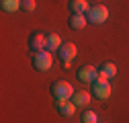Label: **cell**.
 <instances>
[{
  "instance_id": "obj_6",
  "label": "cell",
  "mask_w": 129,
  "mask_h": 123,
  "mask_svg": "<svg viewBox=\"0 0 129 123\" xmlns=\"http://www.w3.org/2000/svg\"><path fill=\"white\" fill-rule=\"evenodd\" d=\"M96 76H99V68H94V66H80L78 68V78L82 80V82H94L96 80Z\"/></svg>"
},
{
  "instance_id": "obj_13",
  "label": "cell",
  "mask_w": 129,
  "mask_h": 123,
  "mask_svg": "<svg viewBox=\"0 0 129 123\" xmlns=\"http://www.w3.org/2000/svg\"><path fill=\"white\" fill-rule=\"evenodd\" d=\"M0 8L4 12H17L21 8V0H0Z\"/></svg>"
},
{
  "instance_id": "obj_12",
  "label": "cell",
  "mask_w": 129,
  "mask_h": 123,
  "mask_svg": "<svg viewBox=\"0 0 129 123\" xmlns=\"http://www.w3.org/2000/svg\"><path fill=\"white\" fill-rule=\"evenodd\" d=\"M76 107H88V103H90V92H86V90H78V92H74L72 95V99H70Z\"/></svg>"
},
{
  "instance_id": "obj_15",
  "label": "cell",
  "mask_w": 129,
  "mask_h": 123,
  "mask_svg": "<svg viewBox=\"0 0 129 123\" xmlns=\"http://www.w3.org/2000/svg\"><path fill=\"white\" fill-rule=\"evenodd\" d=\"M80 121H82V123H99V117H96L94 111H82Z\"/></svg>"
},
{
  "instance_id": "obj_5",
  "label": "cell",
  "mask_w": 129,
  "mask_h": 123,
  "mask_svg": "<svg viewBox=\"0 0 129 123\" xmlns=\"http://www.w3.org/2000/svg\"><path fill=\"white\" fill-rule=\"evenodd\" d=\"M92 95L94 99H99V101H105L111 97V84L109 82H101V80H94L92 82Z\"/></svg>"
},
{
  "instance_id": "obj_4",
  "label": "cell",
  "mask_w": 129,
  "mask_h": 123,
  "mask_svg": "<svg viewBox=\"0 0 129 123\" xmlns=\"http://www.w3.org/2000/svg\"><path fill=\"white\" fill-rule=\"evenodd\" d=\"M27 45H29V51L31 53H41V51H45L47 47H45V35L41 33V31H33V33L29 35V39H27Z\"/></svg>"
},
{
  "instance_id": "obj_17",
  "label": "cell",
  "mask_w": 129,
  "mask_h": 123,
  "mask_svg": "<svg viewBox=\"0 0 129 123\" xmlns=\"http://www.w3.org/2000/svg\"><path fill=\"white\" fill-rule=\"evenodd\" d=\"M94 2H96V4H101V0H94Z\"/></svg>"
},
{
  "instance_id": "obj_11",
  "label": "cell",
  "mask_w": 129,
  "mask_h": 123,
  "mask_svg": "<svg viewBox=\"0 0 129 123\" xmlns=\"http://www.w3.org/2000/svg\"><path fill=\"white\" fill-rule=\"evenodd\" d=\"M68 6H70V12L72 14H86L88 8H90L86 0H70Z\"/></svg>"
},
{
  "instance_id": "obj_3",
  "label": "cell",
  "mask_w": 129,
  "mask_h": 123,
  "mask_svg": "<svg viewBox=\"0 0 129 123\" xmlns=\"http://www.w3.org/2000/svg\"><path fill=\"white\" fill-rule=\"evenodd\" d=\"M53 66V57H51V51H41V53H33V68L37 72H47Z\"/></svg>"
},
{
  "instance_id": "obj_1",
  "label": "cell",
  "mask_w": 129,
  "mask_h": 123,
  "mask_svg": "<svg viewBox=\"0 0 129 123\" xmlns=\"http://www.w3.org/2000/svg\"><path fill=\"white\" fill-rule=\"evenodd\" d=\"M49 92L53 95L55 101H70L72 95H74V88H72L70 82H66V80H55V82H51Z\"/></svg>"
},
{
  "instance_id": "obj_8",
  "label": "cell",
  "mask_w": 129,
  "mask_h": 123,
  "mask_svg": "<svg viewBox=\"0 0 129 123\" xmlns=\"http://www.w3.org/2000/svg\"><path fill=\"white\" fill-rule=\"evenodd\" d=\"M45 47H47V51H57L59 47H61V39H59V35L57 33H47L45 35Z\"/></svg>"
},
{
  "instance_id": "obj_2",
  "label": "cell",
  "mask_w": 129,
  "mask_h": 123,
  "mask_svg": "<svg viewBox=\"0 0 129 123\" xmlns=\"http://www.w3.org/2000/svg\"><path fill=\"white\" fill-rule=\"evenodd\" d=\"M107 19H109V8H107L105 4H94V6H90L88 12H86V21L92 23V25H101V23H105Z\"/></svg>"
},
{
  "instance_id": "obj_10",
  "label": "cell",
  "mask_w": 129,
  "mask_h": 123,
  "mask_svg": "<svg viewBox=\"0 0 129 123\" xmlns=\"http://www.w3.org/2000/svg\"><path fill=\"white\" fill-rule=\"evenodd\" d=\"M86 14H70V19H68V27L72 31H78V29H84L86 27Z\"/></svg>"
},
{
  "instance_id": "obj_16",
  "label": "cell",
  "mask_w": 129,
  "mask_h": 123,
  "mask_svg": "<svg viewBox=\"0 0 129 123\" xmlns=\"http://www.w3.org/2000/svg\"><path fill=\"white\" fill-rule=\"evenodd\" d=\"M35 6H37L35 0H21V8H23L25 12H33V10H35Z\"/></svg>"
},
{
  "instance_id": "obj_14",
  "label": "cell",
  "mask_w": 129,
  "mask_h": 123,
  "mask_svg": "<svg viewBox=\"0 0 129 123\" xmlns=\"http://www.w3.org/2000/svg\"><path fill=\"white\" fill-rule=\"evenodd\" d=\"M99 72H103V74H107V76H109V78H113V76L117 74V66L113 64V61H103L101 68H99Z\"/></svg>"
},
{
  "instance_id": "obj_9",
  "label": "cell",
  "mask_w": 129,
  "mask_h": 123,
  "mask_svg": "<svg viewBox=\"0 0 129 123\" xmlns=\"http://www.w3.org/2000/svg\"><path fill=\"white\" fill-rule=\"evenodd\" d=\"M76 109H78V107H76L72 101H57V113H59L61 117H72Z\"/></svg>"
},
{
  "instance_id": "obj_7",
  "label": "cell",
  "mask_w": 129,
  "mask_h": 123,
  "mask_svg": "<svg viewBox=\"0 0 129 123\" xmlns=\"http://www.w3.org/2000/svg\"><path fill=\"white\" fill-rule=\"evenodd\" d=\"M76 53H78V49H76V45L74 43H61V47L57 49V55L61 57V61H72L74 57H76Z\"/></svg>"
}]
</instances>
